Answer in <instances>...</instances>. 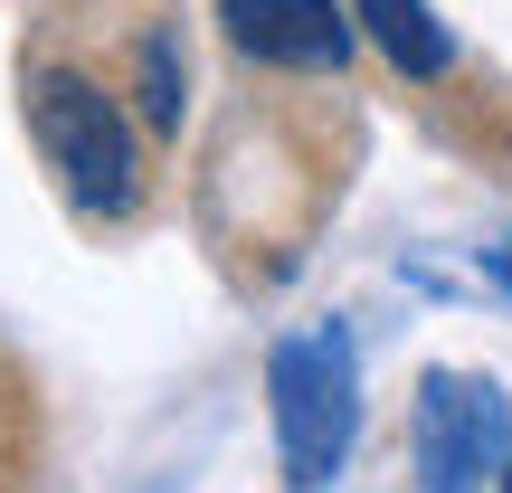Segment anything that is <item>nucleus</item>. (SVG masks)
<instances>
[{
  "mask_svg": "<svg viewBox=\"0 0 512 493\" xmlns=\"http://www.w3.org/2000/svg\"><path fill=\"white\" fill-rule=\"evenodd\" d=\"M408 437H418V493H484V475H503L512 446V408L494 380L475 370H427L418 408H408Z\"/></svg>",
  "mask_w": 512,
  "mask_h": 493,
  "instance_id": "7ed1b4c3",
  "label": "nucleus"
},
{
  "mask_svg": "<svg viewBox=\"0 0 512 493\" xmlns=\"http://www.w3.org/2000/svg\"><path fill=\"white\" fill-rule=\"evenodd\" d=\"M219 38L256 67L332 76L351 57V0H219Z\"/></svg>",
  "mask_w": 512,
  "mask_h": 493,
  "instance_id": "20e7f679",
  "label": "nucleus"
},
{
  "mask_svg": "<svg viewBox=\"0 0 512 493\" xmlns=\"http://www.w3.org/2000/svg\"><path fill=\"white\" fill-rule=\"evenodd\" d=\"M266 408H275V465L294 493L332 484L351 456V427H361V361H351L342 323L285 332L266 351Z\"/></svg>",
  "mask_w": 512,
  "mask_h": 493,
  "instance_id": "f257e3e1",
  "label": "nucleus"
},
{
  "mask_svg": "<svg viewBox=\"0 0 512 493\" xmlns=\"http://www.w3.org/2000/svg\"><path fill=\"white\" fill-rule=\"evenodd\" d=\"M351 19L370 29V48L399 76H446L456 67V38H446V19L427 10V0H351Z\"/></svg>",
  "mask_w": 512,
  "mask_h": 493,
  "instance_id": "39448f33",
  "label": "nucleus"
},
{
  "mask_svg": "<svg viewBox=\"0 0 512 493\" xmlns=\"http://www.w3.org/2000/svg\"><path fill=\"white\" fill-rule=\"evenodd\" d=\"M29 143L48 152L57 190H67L76 209H95V219H124V209L143 200L133 124H124V105H114L95 76H76V67H38L29 76Z\"/></svg>",
  "mask_w": 512,
  "mask_h": 493,
  "instance_id": "f03ea898",
  "label": "nucleus"
},
{
  "mask_svg": "<svg viewBox=\"0 0 512 493\" xmlns=\"http://www.w3.org/2000/svg\"><path fill=\"white\" fill-rule=\"evenodd\" d=\"M133 86H143V124H152V133H181L190 67H181V38H171V29H152V38H143V76H133Z\"/></svg>",
  "mask_w": 512,
  "mask_h": 493,
  "instance_id": "423d86ee",
  "label": "nucleus"
}]
</instances>
